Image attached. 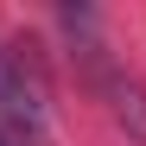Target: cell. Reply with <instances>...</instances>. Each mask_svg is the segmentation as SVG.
I'll use <instances>...</instances> for the list:
<instances>
[{
	"label": "cell",
	"mask_w": 146,
	"mask_h": 146,
	"mask_svg": "<svg viewBox=\"0 0 146 146\" xmlns=\"http://www.w3.org/2000/svg\"><path fill=\"white\" fill-rule=\"evenodd\" d=\"M95 83H102V95H108V114H114L133 140H146V89H140L133 76H121V70H108V64H102Z\"/></svg>",
	"instance_id": "6da1fadb"
},
{
	"label": "cell",
	"mask_w": 146,
	"mask_h": 146,
	"mask_svg": "<svg viewBox=\"0 0 146 146\" xmlns=\"http://www.w3.org/2000/svg\"><path fill=\"white\" fill-rule=\"evenodd\" d=\"M0 146H19V140H13V133H7V127H0Z\"/></svg>",
	"instance_id": "7a4b0ae2"
}]
</instances>
